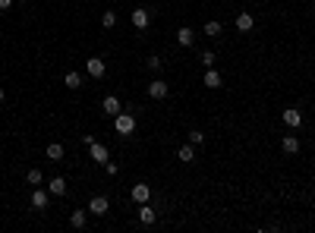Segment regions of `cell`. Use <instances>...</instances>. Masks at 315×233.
<instances>
[{
  "instance_id": "cell-1",
  "label": "cell",
  "mask_w": 315,
  "mask_h": 233,
  "mask_svg": "<svg viewBox=\"0 0 315 233\" xmlns=\"http://www.w3.org/2000/svg\"><path fill=\"white\" fill-rule=\"evenodd\" d=\"M114 129L120 136H133L135 133V114L133 110H120V114L114 117Z\"/></svg>"
},
{
  "instance_id": "cell-2",
  "label": "cell",
  "mask_w": 315,
  "mask_h": 233,
  "mask_svg": "<svg viewBox=\"0 0 315 233\" xmlns=\"http://www.w3.org/2000/svg\"><path fill=\"white\" fill-rule=\"evenodd\" d=\"M85 73H89L91 79H101V76L107 73V63H104V57H89V60H85Z\"/></svg>"
},
{
  "instance_id": "cell-3",
  "label": "cell",
  "mask_w": 315,
  "mask_h": 233,
  "mask_svg": "<svg viewBox=\"0 0 315 233\" xmlns=\"http://www.w3.org/2000/svg\"><path fill=\"white\" fill-rule=\"evenodd\" d=\"M167 92H170V85H167L164 79L148 82V98H151V101H164V98H167Z\"/></svg>"
},
{
  "instance_id": "cell-4",
  "label": "cell",
  "mask_w": 315,
  "mask_h": 233,
  "mask_svg": "<svg viewBox=\"0 0 315 233\" xmlns=\"http://www.w3.org/2000/svg\"><path fill=\"white\" fill-rule=\"evenodd\" d=\"M89 211H91V214H98V218H104V214L110 211V202H107V195H91V202H89Z\"/></svg>"
},
{
  "instance_id": "cell-5",
  "label": "cell",
  "mask_w": 315,
  "mask_h": 233,
  "mask_svg": "<svg viewBox=\"0 0 315 233\" xmlns=\"http://www.w3.org/2000/svg\"><path fill=\"white\" fill-rule=\"evenodd\" d=\"M89 151H91V161H95V164H107V161H110L107 145H101V142H91V145H89Z\"/></svg>"
},
{
  "instance_id": "cell-6",
  "label": "cell",
  "mask_w": 315,
  "mask_h": 233,
  "mask_svg": "<svg viewBox=\"0 0 315 233\" xmlns=\"http://www.w3.org/2000/svg\"><path fill=\"white\" fill-rule=\"evenodd\" d=\"M101 107H104V114H107V117H117V114L123 110V107H120V98H117V94H107V98L101 101Z\"/></svg>"
},
{
  "instance_id": "cell-7",
  "label": "cell",
  "mask_w": 315,
  "mask_h": 233,
  "mask_svg": "<svg viewBox=\"0 0 315 233\" xmlns=\"http://www.w3.org/2000/svg\"><path fill=\"white\" fill-rule=\"evenodd\" d=\"M47 198H50V192H45V189H32V208L45 211L47 208Z\"/></svg>"
},
{
  "instance_id": "cell-8",
  "label": "cell",
  "mask_w": 315,
  "mask_h": 233,
  "mask_svg": "<svg viewBox=\"0 0 315 233\" xmlns=\"http://www.w3.org/2000/svg\"><path fill=\"white\" fill-rule=\"evenodd\" d=\"M148 22H151L148 10H133V25H135L139 32H145V29H148Z\"/></svg>"
},
{
  "instance_id": "cell-9",
  "label": "cell",
  "mask_w": 315,
  "mask_h": 233,
  "mask_svg": "<svg viewBox=\"0 0 315 233\" xmlns=\"http://www.w3.org/2000/svg\"><path fill=\"white\" fill-rule=\"evenodd\" d=\"M177 45H180V47H192V45H195V32L183 25V29L177 32Z\"/></svg>"
},
{
  "instance_id": "cell-10",
  "label": "cell",
  "mask_w": 315,
  "mask_h": 233,
  "mask_svg": "<svg viewBox=\"0 0 315 233\" xmlns=\"http://www.w3.org/2000/svg\"><path fill=\"white\" fill-rule=\"evenodd\" d=\"M300 123H303V114H300V110H296V107H287V110H284V126L296 129Z\"/></svg>"
},
{
  "instance_id": "cell-11",
  "label": "cell",
  "mask_w": 315,
  "mask_h": 233,
  "mask_svg": "<svg viewBox=\"0 0 315 233\" xmlns=\"http://www.w3.org/2000/svg\"><path fill=\"white\" fill-rule=\"evenodd\" d=\"M177 158H180L183 164H192V161H195V145H192V142L180 145V148H177Z\"/></svg>"
},
{
  "instance_id": "cell-12",
  "label": "cell",
  "mask_w": 315,
  "mask_h": 233,
  "mask_svg": "<svg viewBox=\"0 0 315 233\" xmlns=\"http://www.w3.org/2000/svg\"><path fill=\"white\" fill-rule=\"evenodd\" d=\"M47 192H50V195H57V198L66 195V180H63V177H54V180L47 183Z\"/></svg>"
},
{
  "instance_id": "cell-13",
  "label": "cell",
  "mask_w": 315,
  "mask_h": 233,
  "mask_svg": "<svg viewBox=\"0 0 315 233\" xmlns=\"http://www.w3.org/2000/svg\"><path fill=\"white\" fill-rule=\"evenodd\" d=\"M151 198V189L145 183H139V186H133V202H139V205H145Z\"/></svg>"
},
{
  "instance_id": "cell-14",
  "label": "cell",
  "mask_w": 315,
  "mask_h": 233,
  "mask_svg": "<svg viewBox=\"0 0 315 233\" xmlns=\"http://www.w3.org/2000/svg\"><path fill=\"white\" fill-rule=\"evenodd\" d=\"M202 82H205L208 89H221V82H224V79H221V73L215 70V66H208V70H205V79H202Z\"/></svg>"
},
{
  "instance_id": "cell-15",
  "label": "cell",
  "mask_w": 315,
  "mask_h": 233,
  "mask_svg": "<svg viewBox=\"0 0 315 233\" xmlns=\"http://www.w3.org/2000/svg\"><path fill=\"white\" fill-rule=\"evenodd\" d=\"M280 148H284V154H296L300 151V139H296V136H284V139H280Z\"/></svg>"
},
{
  "instance_id": "cell-16",
  "label": "cell",
  "mask_w": 315,
  "mask_h": 233,
  "mask_svg": "<svg viewBox=\"0 0 315 233\" xmlns=\"http://www.w3.org/2000/svg\"><path fill=\"white\" fill-rule=\"evenodd\" d=\"M252 25H255V19H252V13H240V16H236V29H240V32H252Z\"/></svg>"
},
{
  "instance_id": "cell-17",
  "label": "cell",
  "mask_w": 315,
  "mask_h": 233,
  "mask_svg": "<svg viewBox=\"0 0 315 233\" xmlns=\"http://www.w3.org/2000/svg\"><path fill=\"white\" fill-rule=\"evenodd\" d=\"M139 221H142V224H155V221H158V211H155V208H151V205L145 202V205L139 208Z\"/></svg>"
},
{
  "instance_id": "cell-18",
  "label": "cell",
  "mask_w": 315,
  "mask_h": 233,
  "mask_svg": "<svg viewBox=\"0 0 315 233\" xmlns=\"http://www.w3.org/2000/svg\"><path fill=\"white\" fill-rule=\"evenodd\" d=\"M63 154H66V148H63L60 142H50V145H47V158H50V161H63Z\"/></svg>"
},
{
  "instance_id": "cell-19",
  "label": "cell",
  "mask_w": 315,
  "mask_h": 233,
  "mask_svg": "<svg viewBox=\"0 0 315 233\" xmlns=\"http://www.w3.org/2000/svg\"><path fill=\"white\" fill-rule=\"evenodd\" d=\"M63 85H66V89H82V76L76 73V70H70V73L63 76Z\"/></svg>"
},
{
  "instance_id": "cell-20",
  "label": "cell",
  "mask_w": 315,
  "mask_h": 233,
  "mask_svg": "<svg viewBox=\"0 0 315 233\" xmlns=\"http://www.w3.org/2000/svg\"><path fill=\"white\" fill-rule=\"evenodd\" d=\"M70 224H73V227H76V230H82V227H85V224H89V214H85L82 208H79V211H73V214H70Z\"/></svg>"
},
{
  "instance_id": "cell-21",
  "label": "cell",
  "mask_w": 315,
  "mask_h": 233,
  "mask_svg": "<svg viewBox=\"0 0 315 233\" xmlns=\"http://www.w3.org/2000/svg\"><path fill=\"white\" fill-rule=\"evenodd\" d=\"M25 183H29V186H41V183H45V174H41L38 167H32L29 174H25Z\"/></svg>"
},
{
  "instance_id": "cell-22",
  "label": "cell",
  "mask_w": 315,
  "mask_h": 233,
  "mask_svg": "<svg viewBox=\"0 0 315 233\" xmlns=\"http://www.w3.org/2000/svg\"><path fill=\"white\" fill-rule=\"evenodd\" d=\"M101 25H104V29H114V25H117V13L104 10V13H101Z\"/></svg>"
},
{
  "instance_id": "cell-23",
  "label": "cell",
  "mask_w": 315,
  "mask_h": 233,
  "mask_svg": "<svg viewBox=\"0 0 315 233\" xmlns=\"http://www.w3.org/2000/svg\"><path fill=\"white\" fill-rule=\"evenodd\" d=\"M205 35H208V38H218V35H221V22H218V19H208V22H205Z\"/></svg>"
},
{
  "instance_id": "cell-24",
  "label": "cell",
  "mask_w": 315,
  "mask_h": 233,
  "mask_svg": "<svg viewBox=\"0 0 315 233\" xmlns=\"http://www.w3.org/2000/svg\"><path fill=\"white\" fill-rule=\"evenodd\" d=\"M145 66H148L151 73H161V70H164V60H161V57H148V60H145Z\"/></svg>"
},
{
  "instance_id": "cell-25",
  "label": "cell",
  "mask_w": 315,
  "mask_h": 233,
  "mask_svg": "<svg viewBox=\"0 0 315 233\" xmlns=\"http://www.w3.org/2000/svg\"><path fill=\"white\" fill-rule=\"evenodd\" d=\"M199 60H202V66L208 70V66H215V60H218V57H215V50H205V54H202Z\"/></svg>"
},
{
  "instance_id": "cell-26",
  "label": "cell",
  "mask_w": 315,
  "mask_h": 233,
  "mask_svg": "<svg viewBox=\"0 0 315 233\" xmlns=\"http://www.w3.org/2000/svg\"><path fill=\"white\" fill-rule=\"evenodd\" d=\"M189 142H192V145H202V142H205V133H202V129H192V133H189Z\"/></svg>"
},
{
  "instance_id": "cell-27",
  "label": "cell",
  "mask_w": 315,
  "mask_h": 233,
  "mask_svg": "<svg viewBox=\"0 0 315 233\" xmlns=\"http://www.w3.org/2000/svg\"><path fill=\"white\" fill-rule=\"evenodd\" d=\"M104 167H107V177H117V174H120V167H117V164H114V161H107V164H104Z\"/></svg>"
},
{
  "instance_id": "cell-28",
  "label": "cell",
  "mask_w": 315,
  "mask_h": 233,
  "mask_svg": "<svg viewBox=\"0 0 315 233\" xmlns=\"http://www.w3.org/2000/svg\"><path fill=\"white\" fill-rule=\"evenodd\" d=\"M13 6V0H0V10H10Z\"/></svg>"
},
{
  "instance_id": "cell-29",
  "label": "cell",
  "mask_w": 315,
  "mask_h": 233,
  "mask_svg": "<svg viewBox=\"0 0 315 233\" xmlns=\"http://www.w3.org/2000/svg\"><path fill=\"white\" fill-rule=\"evenodd\" d=\"M6 98V89H3V85H0V101H3Z\"/></svg>"
},
{
  "instance_id": "cell-30",
  "label": "cell",
  "mask_w": 315,
  "mask_h": 233,
  "mask_svg": "<svg viewBox=\"0 0 315 233\" xmlns=\"http://www.w3.org/2000/svg\"><path fill=\"white\" fill-rule=\"evenodd\" d=\"M19 3H25V0H19Z\"/></svg>"
}]
</instances>
